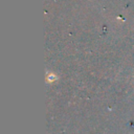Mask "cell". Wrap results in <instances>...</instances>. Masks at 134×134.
<instances>
[]
</instances>
